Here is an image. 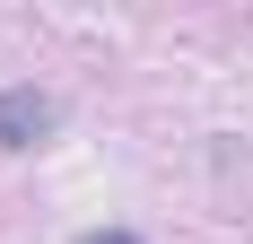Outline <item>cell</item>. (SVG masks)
I'll use <instances>...</instances> for the list:
<instances>
[{"mask_svg": "<svg viewBox=\"0 0 253 244\" xmlns=\"http://www.w3.org/2000/svg\"><path fill=\"white\" fill-rule=\"evenodd\" d=\"M52 122H61L52 87H0V148H35Z\"/></svg>", "mask_w": 253, "mask_h": 244, "instance_id": "obj_1", "label": "cell"}, {"mask_svg": "<svg viewBox=\"0 0 253 244\" xmlns=\"http://www.w3.org/2000/svg\"><path fill=\"white\" fill-rule=\"evenodd\" d=\"M79 244H140L131 227H96V236H79Z\"/></svg>", "mask_w": 253, "mask_h": 244, "instance_id": "obj_2", "label": "cell"}]
</instances>
